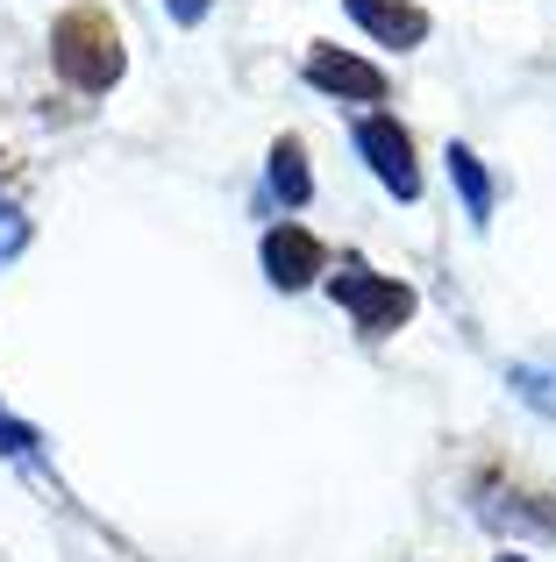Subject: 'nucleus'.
I'll list each match as a JSON object with an SVG mask.
<instances>
[{
	"mask_svg": "<svg viewBox=\"0 0 556 562\" xmlns=\"http://www.w3.org/2000/svg\"><path fill=\"white\" fill-rule=\"evenodd\" d=\"M57 65L71 71L79 86H108L114 79V22L108 14H93V8H79V14H65V29H57Z\"/></svg>",
	"mask_w": 556,
	"mask_h": 562,
	"instance_id": "nucleus-1",
	"label": "nucleus"
},
{
	"mask_svg": "<svg viewBox=\"0 0 556 562\" xmlns=\"http://www.w3.org/2000/svg\"><path fill=\"white\" fill-rule=\"evenodd\" d=\"M364 143L378 150V171H386L392 186H400V192H414V171H407V136H400V128L371 122V128H364Z\"/></svg>",
	"mask_w": 556,
	"mask_h": 562,
	"instance_id": "nucleus-2",
	"label": "nucleus"
},
{
	"mask_svg": "<svg viewBox=\"0 0 556 562\" xmlns=\"http://www.w3.org/2000/svg\"><path fill=\"white\" fill-rule=\"evenodd\" d=\"M314 79H321V86H349V93H364V100L378 93V79H371L364 65H349V57H314Z\"/></svg>",
	"mask_w": 556,
	"mask_h": 562,
	"instance_id": "nucleus-3",
	"label": "nucleus"
},
{
	"mask_svg": "<svg viewBox=\"0 0 556 562\" xmlns=\"http://www.w3.org/2000/svg\"><path fill=\"white\" fill-rule=\"evenodd\" d=\"M200 8H208V0H179V14H200Z\"/></svg>",
	"mask_w": 556,
	"mask_h": 562,
	"instance_id": "nucleus-4",
	"label": "nucleus"
}]
</instances>
